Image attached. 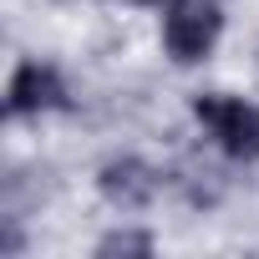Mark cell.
I'll list each match as a JSON object with an SVG mask.
<instances>
[{"label": "cell", "instance_id": "1", "mask_svg": "<svg viewBox=\"0 0 259 259\" xmlns=\"http://www.w3.org/2000/svg\"><path fill=\"white\" fill-rule=\"evenodd\" d=\"M193 117L229 163H259V102L234 92H198Z\"/></svg>", "mask_w": 259, "mask_h": 259}, {"label": "cell", "instance_id": "2", "mask_svg": "<svg viewBox=\"0 0 259 259\" xmlns=\"http://www.w3.org/2000/svg\"><path fill=\"white\" fill-rule=\"evenodd\" d=\"M224 41V11L219 0H168L163 6V51L178 66H198Z\"/></svg>", "mask_w": 259, "mask_h": 259}, {"label": "cell", "instance_id": "3", "mask_svg": "<svg viewBox=\"0 0 259 259\" xmlns=\"http://www.w3.org/2000/svg\"><path fill=\"white\" fill-rule=\"evenodd\" d=\"M66 107H71V92H66V76L51 61L26 56L11 71V81H6V112L11 117H51V112H66Z\"/></svg>", "mask_w": 259, "mask_h": 259}, {"label": "cell", "instance_id": "4", "mask_svg": "<svg viewBox=\"0 0 259 259\" xmlns=\"http://www.w3.org/2000/svg\"><path fill=\"white\" fill-rule=\"evenodd\" d=\"M158 188H163L158 168H148V163H143V158H133V153L107 158V163L97 168V193H102L112 208H122V213L148 208V203L158 198Z\"/></svg>", "mask_w": 259, "mask_h": 259}, {"label": "cell", "instance_id": "5", "mask_svg": "<svg viewBox=\"0 0 259 259\" xmlns=\"http://www.w3.org/2000/svg\"><path fill=\"white\" fill-rule=\"evenodd\" d=\"M97 254H153V234L143 229H117L97 244Z\"/></svg>", "mask_w": 259, "mask_h": 259}, {"label": "cell", "instance_id": "6", "mask_svg": "<svg viewBox=\"0 0 259 259\" xmlns=\"http://www.w3.org/2000/svg\"><path fill=\"white\" fill-rule=\"evenodd\" d=\"M133 6H168V0H133Z\"/></svg>", "mask_w": 259, "mask_h": 259}]
</instances>
